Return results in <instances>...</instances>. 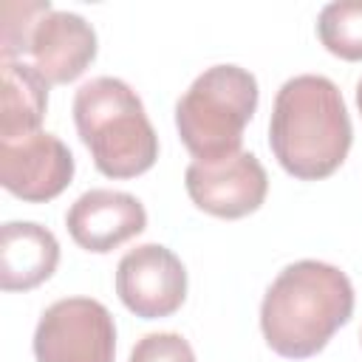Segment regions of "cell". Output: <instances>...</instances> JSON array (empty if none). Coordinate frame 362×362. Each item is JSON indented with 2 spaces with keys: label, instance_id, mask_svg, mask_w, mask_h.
Returning a JSON list of instances; mask_svg holds the SVG:
<instances>
[{
  "label": "cell",
  "instance_id": "6da1fadb",
  "mask_svg": "<svg viewBox=\"0 0 362 362\" xmlns=\"http://www.w3.org/2000/svg\"><path fill=\"white\" fill-rule=\"evenodd\" d=\"M354 314V286L348 274L322 260L286 266L260 303V331L266 345L286 359H308Z\"/></svg>",
  "mask_w": 362,
  "mask_h": 362
},
{
  "label": "cell",
  "instance_id": "7a4b0ae2",
  "mask_svg": "<svg viewBox=\"0 0 362 362\" xmlns=\"http://www.w3.org/2000/svg\"><path fill=\"white\" fill-rule=\"evenodd\" d=\"M351 116L339 88L320 74L283 82L269 122V147L280 167L300 181H320L339 170L351 150Z\"/></svg>",
  "mask_w": 362,
  "mask_h": 362
},
{
  "label": "cell",
  "instance_id": "3957f363",
  "mask_svg": "<svg viewBox=\"0 0 362 362\" xmlns=\"http://www.w3.org/2000/svg\"><path fill=\"white\" fill-rule=\"evenodd\" d=\"M74 122L96 170L107 178H136L158 158V136L139 93L116 76H96L76 90Z\"/></svg>",
  "mask_w": 362,
  "mask_h": 362
},
{
  "label": "cell",
  "instance_id": "277c9868",
  "mask_svg": "<svg viewBox=\"0 0 362 362\" xmlns=\"http://www.w3.org/2000/svg\"><path fill=\"white\" fill-rule=\"evenodd\" d=\"M257 110V79L240 65H212L175 105V127L195 161L240 153L243 130Z\"/></svg>",
  "mask_w": 362,
  "mask_h": 362
},
{
  "label": "cell",
  "instance_id": "5b68a950",
  "mask_svg": "<svg viewBox=\"0 0 362 362\" xmlns=\"http://www.w3.org/2000/svg\"><path fill=\"white\" fill-rule=\"evenodd\" d=\"M113 314L90 297H65L51 303L34 331L37 362H113Z\"/></svg>",
  "mask_w": 362,
  "mask_h": 362
},
{
  "label": "cell",
  "instance_id": "8992f818",
  "mask_svg": "<svg viewBox=\"0 0 362 362\" xmlns=\"http://www.w3.org/2000/svg\"><path fill=\"white\" fill-rule=\"evenodd\" d=\"M116 294L141 320L170 317L187 297L184 263L161 243H141L119 260Z\"/></svg>",
  "mask_w": 362,
  "mask_h": 362
},
{
  "label": "cell",
  "instance_id": "52a82bcc",
  "mask_svg": "<svg viewBox=\"0 0 362 362\" xmlns=\"http://www.w3.org/2000/svg\"><path fill=\"white\" fill-rule=\"evenodd\" d=\"M192 204L215 218H243L260 209L269 192V175L255 153H235L221 161H192L184 173Z\"/></svg>",
  "mask_w": 362,
  "mask_h": 362
},
{
  "label": "cell",
  "instance_id": "ba28073f",
  "mask_svg": "<svg viewBox=\"0 0 362 362\" xmlns=\"http://www.w3.org/2000/svg\"><path fill=\"white\" fill-rule=\"evenodd\" d=\"M74 178V156L62 139L37 130L20 139H0V184L28 201L57 198Z\"/></svg>",
  "mask_w": 362,
  "mask_h": 362
},
{
  "label": "cell",
  "instance_id": "9c48e42d",
  "mask_svg": "<svg viewBox=\"0 0 362 362\" xmlns=\"http://www.w3.org/2000/svg\"><path fill=\"white\" fill-rule=\"evenodd\" d=\"M65 226L76 246L105 255L124 240L136 238L147 226V212L141 201L119 189H88L82 192L68 215Z\"/></svg>",
  "mask_w": 362,
  "mask_h": 362
},
{
  "label": "cell",
  "instance_id": "30bf717a",
  "mask_svg": "<svg viewBox=\"0 0 362 362\" xmlns=\"http://www.w3.org/2000/svg\"><path fill=\"white\" fill-rule=\"evenodd\" d=\"M31 65L42 74L48 85H65L85 74L96 57L93 25L74 11H48L28 42Z\"/></svg>",
  "mask_w": 362,
  "mask_h": 362
},
{
  "label": "cell",
  "instance_id": "8fae6325",
  "mask_svg": "<svg viewBox=\"0 0 362 362\" xmlns=\"http://www.w3.org/2000/svg\"><path fill=\"white\" fill-rule=\"evenodd\" d=\"M59 263V243L51 229L34 221H8L0 229V286L28 291L45 283Z\"/></svg>",
  "mask_w": 362,
  "mask_h": 362
},
{
  "label": "cell",
  "instance_id": "7c38bea8",
  "mask_svg": "<svg viewBox=\"0 0 362 362\" xmlns=\"http://www.w3.org/2000/svg\"><path fill=\"white\" fill-rule=\"evenodd\" d=\"M0 76V139L37 133L48 107V82L34 65L23 59H3Z\"/></svg>",
  "mask_w": 362,
  "mask_h": 362
},
{
  "label": "cell",
  "instance_id": "4fadbf2b",
  "mask_svg": "<svg viewBox=\"0 0 362 362\" xmlns=\"http://www.w3.org/2000/svg\"><path fill=\"white\" fill-rule=\"evenodd\" d=\"M317 34L325 51L339 59H362V0H334L317 17Z\"/></svg>",
  "mask_w": 362,
  "mask_h": 362
},
{
  "label": "cell",
  "instance_id": "5bb4252c",
  "mask_svg": "<svg viewBox=\"0 0 362 362\" xmlns=\"http://www.w3.org/2000/svg\"><path fill=\"white\" fill-rule=\"evenodd\" d=\"M54 11L48 0H8L3 3V34H0V57L3 59H17L28 54L31 34L37 23Z\"/></svg>",
  "mask_w": 362,
  "mask_h": 362
},
{
  "label": "cell",
  "instance_id": "9a60e30c",
  "mask_svg": "<svg viewBox=\"0 0 362 362\" xmlns=\"http://www.w3.org/2000/svg\"><path fill=\"white\" fill-rule=\"evenodd\" d=\"M130 362H195L189 342L175 331L147 334L130 351Z\"/></svg>",
  "mask_w": 362,
  "mask_h": 362
},
{
  "label": "cell",
  "instance_id": "2e32d148",
  "mask_svg": "<svg viewBox=\"0 0 362 362\" xmlns=\"http://www.w3.org/2000/svg\"><path fill=\"white\" fill-rule=\"evenodd\" d=\"M356 107H359V113H362V79L356 82Z\"/></svg>",
  "mask_w": 362,
  "mask_h": 362
},
{
  "label": "cell",
  "instance_id": "e0dca14e",
  "mask_svg": "<svg viewBox=\"0 0 362 362\" xmlns=\"http://www.w3.org/2000/svg\"><path fill=\"white\" fill-rule=\"evenodd\" d=\"M359 337H362V334H359Z\"/></svg>",
  "mask_w": 362,
  "mask_h": 362
}]
</instances>
